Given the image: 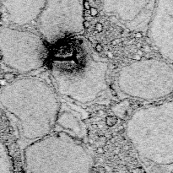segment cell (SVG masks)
I'll list each match as a JSON object with an SVG mask.
<instances>
[{"label": "cell", "instance_id": "1", "mask_svg": "<svg viewBox=\"0 0 173 173\" xmlns=\"http://www.w3.org/2000/svg\"><path fill=\"white\" fill-rule=\"evenodd\" d=\"M50 47L47 64L58 95L76 103L88 104L107 89L108 62L83 35Z\"/></svg>", "mask_w": 173, "mask_h": 173}, {"label": "cell", "instance_id": "2", "mask_svg": "<svg viewBox=\"0 0 173 173\" xmlns=\"http://www.w3.org/2000/svg\"><path fill=\"white\" fill-rule=\"evenodd\" d=\"M0 107L24 149L53 131L60 107L50 75L25 76L0 89Z\"/></svg>", "mask_w": 173, "mask_h": 173}, {"label": "cell", "instance_id": "3", "mask_svg": "<svg viewBox=\"0 0 173 173\" xmlns=\"http://www.w3.org/2000/svg\"><path fill=\"white\" fill-rule=\"evenodd\" d=\"M126 135L143 162L160 169L173 167V97L136 110Z\"/></svg>", "mask_w": 173, "mask_h": 173}, {"label": "cell", "instance_id": "4", "mask_svg": "<svg viewBox=\"0 0 173 173\" xmlns=\"http://www.w3.org/2000/svg\"><path fill=\"white\" fill-rule=\"evenodd\" d=\"M23 162L25 173H90L94 157L81 141L52 131L25 148Z\"/></svg>", "mask_w": 173, "mask_h": 173}, {"label": "cell", "instance_id": "5", "mask_svg": "<svg viewBox=\"0 0 173 173\" xmlns=\"http://www.w3.org/2000/svg\"><path fill=\"white\" fill-rule=\"evenodd\" d=\"M117 85L127 97L159 102L173 95V64L162 58H142L124 65Z\"/></svg>", "mask_w": 173, "mask_h": 173}, {"label": "cell", "instance_id": "6", "mask_svg": "<svg viewBox=\"0 0 173 173\" xmlns=\"http://www.w3.org/2000/svg\"><path fill=\"white\" fill-rule=\"evenodd\" d=\"M0 54L7 67L25 75L37 71L47 64L49 46L35 32L1 26Z\"/></svg>", "mask_w": 173, "mask_h": 173}, {"label": "cell", "instance_id": "7", "mask_svg": "<svg viewBox=\"0 0 173 173\" xmlns=\"http://www.w3.org/2000/svg\"><path fill=\"white\" fill-rule=\"evenodd\" d=\"M84 0H48L37 18V31L48 46L84 35Z\"/></svg>", "mask_w": 173, "mask_h": 173}, {"label": "cell", "instance_id": "8", "mask_svg": "<svg viewBox=\"0 0 173 173\" xmlns=\"http://www.w3.org/2000/svg\"><path fill=\"white\" fill-rule=\"evenodd\" d=\"M146 32L160 57L173 64V0H156Z\"/></svg>", "mask_w": 173, "mask_h": 173}, {"label": "cell", "instance_id": "9", "mask_svg": "<svg viewBox=\"0 0 173 173\" xmlns=\"http://www.w3.org/2000/svg\"><path fill=\"white\" fill-rule=\"evenodd\" d=\"M156 0H105L104 12L131 31L146 32Z\"/></svg>", "mask_w": 173, "mask_h": 173}, {"label": "cell", "instance_id": "10", "mask_svg": "<svg viewBox=\"0 0 173 173\" xmlns=\"http://www.w3.org/2000/svg\"><path fill=\"white\" fill-rule=\"evenodd\" d=\"M86 113L84 109L68 102H60L53 131H61L81 141L87 137V126L85 122Z\"/></svg>", "mask_w": 173, "mask_h": 173}, {"label": "cell", "instance_id": "11", "mask_svg": "<svg viewBox=\"0 0 173 173\" xmlns=\"http://www.w3.org/2000/svg\"><path fill=\"white\" fill-rule=\"evenodd\" d=\"M83 7H84V9H85L86 10H90V5L89 1H87V0H84V1H83Z\"/></svg>", "mask_w": 173, "mask_h": 173}, {"label": "cell", "instance_id": "12", "mask_svg": "<svg viewBox=\"0 0 173 173\" xmlns=\"http://www.w3.org/2000/svg\"><path fill=\"white\" fill-rule=\"evenodd\" d=\"M90 14H91L92 16H95V15H97L98 14V10L95 9V8H91L90 9Z\"/></svg>", "mask_w": 173, "mask_h": 173}, {"label": "cell", "instance_id": "13", "mask_svg": "<svg viewBox=\"0 0 173 173\" xmlns=\"http://www.w3.org/2000/svg\"><path fill=\"white\" fill-rule=\"evenodd\" d=\"M102 29H103V26H102V25L101 23H98V24H96V30L99 31V32H101L102 31Z\"/></svg>", "mask_w": 173, "mask_h": 173}, {"label": "cell", "instance_id": "14", "mask_svg": "<svg viewBox=\"0 0 173 173\" xmlns=\"http://www.w3.org/2000/svg\"><path fill=\"white\" fill-rule=\"evenodd\" d=\"M95 48V50H96V51L98 52H100L102 51V46H101V45H97V47H96V48Z\"/></svg>", "mask_w": 173, "mask_h": 173}]
</instances>
